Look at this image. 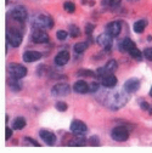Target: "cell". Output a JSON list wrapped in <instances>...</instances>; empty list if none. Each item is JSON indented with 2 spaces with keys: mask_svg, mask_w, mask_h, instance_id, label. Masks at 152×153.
Listing matches in <instances>:
<instances>
[{
  "mask_svg": "<svg viewBox=\"0 0 152 153\" xmlns=\"http://www.w3.org/2000/svg\"><path fill=\"white\" fill-rule=\"evenodd\" d=\"M128 102V92L124 91H112L107 95V97L105 99V105L108 109L117 111L124 107Z\"/></svg>",
  "mask_w": 152,
  "mask_h": 153,
  "instance_id": "6da1fadb",
  "label": "cell"
},
{
  "mask_svg": "<svg viewBox=\"0 0 152 153\" xmlns=\"http://www.w3.org/2000/svg\"><path fill=\"white\" fill-rule=\"evenodd\" d=\"M118 49H119L122 52H124V51L129 52V55L133 57V59H135V60H138V61H141V60H142V53H141V51L136 48L135 43L133 42L130 38H125V39H123V40L118 44Z\"/></svg>",
  "mask_w": 152,
  "mask_h": 153,
  "instance_id": "7a4b0ae2",
  "label": "cell"
},
{
  "mask_svg": "<svg viewBox=\"0 0 152 153\" xmlns=\"http://www.w3.org/2000/svg\"><path fill=\"white\" fill-rule=\"evenodd\" d=\"M31 26L33 28H52L54 27V20L45 13H35L32 16V20H31Z\"/></svg>",
  "mask_w": 152,
  "mask_h": 153,
  "instance_id": "3957f363",
  "label": "cell"
},
{
  "mask_svg": "<svg viewBox=\"0 0 152 153\" xmlns=\"http://www.w3.org/2000/svg\"><path fill=\"white\" fill-rule=\"evenodd\" d=\"M6 40H7V44L11 45L12 48H18L22 44L23 34L20 29L7 27V29H6Z\"/></svg>",
  "mask_w": 152,
  "mask_h": 153,
  "instance_id": "277c9868",
  "label": "cell"
},
{
  "mask_svg": "<svg viewBox=\"0 0 152 153\" xmlns=\"http://www.w3.org/2000/svg\"><path fill=\"white\" fill-rule=\"evenodd\" d=\"M7 73L11 78L22 79L27 75V68L20 63H10L7 66Z\"/></svg>",
  "mask_w": 152,
  "mask_h": 153,
  "instance_id": "5b68a950",
  "label": "cell"
},
{
  "mask_svg": "<svg viewBox=\"0 0 152 153\" xmlns=\"http://www.w3.org/2000/svg\"><path fill=\"white\" fill-rule=\"evenodd\" d=\"M111 137L117 142H124L129 139V131L124 126H116L111 131Z\"/></svg>",
  "mask_w": 152,
  "mask_h": 153,
  "instance_id": "8992f818",
  "label": "cell"
},
{
  "mask_svg": "<svg viewBox=\"0 0 152 153\" xmlns=\"http://www.w3.org/2000/svg\"><path fill=\"white\" fill-rule=\"evenodd\" d=\"M31 38H32V42L35 43V44H46L50 40L48 33L45 30H43L42 28H35L33 30Z\"/></svg>",
  "mask_w": 152,
  "mask_h": 153,
  "instance_id": "52a82bcc",
  "label": "cell"
},
{
  "mask_svg": "<svg viewBox=\"0 0 152 153\" xmlns=\"http://www.w3.org/2000/svg\"><path fill=\"white\" fill-rule=\"evenodd\" d=\"M71 92V86L67 83H59L52 86L51 95L55 97H63Z\"/></svg>",
  "mask_w": 152,
  "mask_h": 153,
  "instance_id": "ba28073f",
  "label": "cell"
},
{
  "mask_svg": "<svg viewBox=\"0 0 152 153\" xmlns=\"http://www.w3.org/2000/svg\"><path fill=\"white\" fill-rule=\"evenodd\" d=\"M10 15L13 20H16L18 22H23L27 18V10H26V7H23L21 5H17L13 9H11Z\"/></svg>",
  "mask_w": 152,
  "mask_h": 153,
  "instance_id": "9c48e42d",
  "label": "cell"
},
{
  "mask_svg": "<svg viewBox=\"0 0 152 153\" xmlns=\"http://www.w3.org/2000/svg\"><path fill=\"white\" fill-rule=\"evenodd\" d=\"M121 30H122V22L121 21H113L106 26V33H108L113 38L118 36L121 34Z\"/></svg>",
  "mask_w": 152,
  "mask_h": 153,
  "instance_id": "30bf717a",
  "label": "cell"
},
{
  "mask_svg": "<svg viewBox=\"0 0 152 153\" xmlns=\"http://www.w3.org/2000/svg\"><path fill=\"white\" fill-rule=\"evenodd\" d=\"M112 38L113 36H111L108 33H102L98 36V44L106 51H110L112 48Z\"/></svg>",
  "mask_w": 152,
  "mask_h": 153,
  "instance_id": "8fae6325",
  "label": "cell"
},
{
  "mask_svg": "<svg viewBox=\"0 0 152 153\" xmlns=\"http://www.w3.org/2000/svg\"><path fill=\"white\" fill-rule=\"evenodd\" d=\"M71 131L73 134H75V135H83L84 132H86L88 128L85 125V123L78 120V119H74L72 123H71V126H69Z\"/></svg>",
  "mask_w": 152,
  "mask_h": 153,
  "instance_id": "7c38bea8",
  "label": "cell"
},
{
  "mask_svg": "<svg viewBox=\"0 0 152 153\" xmlns=\"http://www.w3.org/2000/svg\"><path fill=\"white\" fill-rule=\"evenodd\" d=\"M39 136L40 139L48 145V146H54L56 142V135L54 132L49 131V130H40L39 131Z\"/></svg>",
  "mask_w": 152,
  "mask_h": 153,
  "instance_id": "4fadbf2b",
  "label": "cell"
},
{
  "mask_svg": "<svg viewBox=\"0 0 152 153\" xmlns=\"http://www.w3.org/2000/svg\"><path fill=\"white\" fill-rule=\"evenodd\" d=\"M140 88V80L136 79V78H131V79H128L125 83H124V90L128 92V94H133L138 91Z\"/></svg>",
  "mask_w": 152,
  "mask_h": 153,
  "instance_id": "5bb4252c",
  "label": "cell"
},
{
  "mask_svg": "<svg viewBox=\"0 0 152 153\" xmlns=\"http://www.w3.org/2000/svg\"><path fill=\"white\" fill-rule=\"evenodd\" d=\"M42 59V53L38 52V51H33V50H28L23 53V61L27 63H32L35 62L38 60Z\"/></svg>",
  "mask_w": 152,
  "mask_h": 153,
  "instance_id": "9a60e30c",
  "label": "cell"
},
{
  "mask_svg": "<svg viewBox=\"0 0 152 153\" xmlns=\"http://www.w3.org/2000/svg\"><path fill=\"white\" fill-rule=\"evenodd\" d=\"M100 79H101V85L105 86V88H108V89L115 88L116 84H117V78H116V75H113V73L107 74V75L102 76V78H100Z\"/></svg>",
  "mask_w": 152,
  "mask_h": 153,
  "instance_id": "2e32d148",
  "label": "cell"
},
{
  "mask_svg": "<svg viewBox=\"0 0 152 153\" xmlns=\"http://www.w3.org/2000/svg\"><path fill=\"white\" fill-rule=\"evenodd\" d=\"M55 63L57 65V66H65L68 63L69 61V52L68 51H60L57 55L55 56Z\"/></svg>",
  "mask_w": 152,
  "mask_h": 153,
  "instance_id": "e0dca14e",
  "label": "cell"
},
{
  "mask_svg": "<svg viewBox=\"0 0 152 153\" xmlns=\"http://www.w3.org/2000/svg\"><path fill=\"white\" fill-rule=\"evenodd\" d=\"M73 90L77 94H86L90 91L89 84L85 80H77L73 84Z\"/></svg>",
  "mask_w": 152,
  "mask_h": 153,
  "instance_id": "ac0fdd59",
  "label": "cell"
},
{
  "mask_svg": "<svg viewBox=\"0 0 152 153\" xmlns=\"http://www.w3.org/2000/svg\"><path fill=\"white\" fill-rule=\"evenodd\" d=\"M69 146H72V147H80V146H85L86 145V140H85V137L84 136H82V135H77L75 137H73V140H71L69 141V143H68Z\"/></svg>",
  "mask_w": 152,
  "mask_h": 153,
  "instance_id": "d6986e66",
  "label": "cell"
},
{
  "mask_svg": "<svg viewBox=\"0 0 152 153\" xmlns=\"http://www.w3.org/2000/svg\"><path fill=\"white\" fill-rule=\"evenodd\" d=\"M26 119L23 118V117H17L15 120H13V123H12V128L15 129V130H22L25 126H26Z\"/></svg>",
  "mask_w": 152,
  "mask_h": 153,
  "instance_id": "ffe728a7",
  "label": "cell"
},
{
  "mask_svg": "<svg viewBox=\"0 0 152 153\" xmlns=\"http://www.w3.org/2000/svg\"><path fill=\"white\" fill-rule=\"evenodd\" d=\"M146 26H147V21H146V20H139V21H136V22L134 23V32L141 34V33L145 30Z\"/></svg>",
  "mask_w": 152,
  "mask_h": 153,
  "instance_id": "44dd1931",
  "label": "cell"
},
{
  "mask_svg": "<svg viewBox=\"0 0 152 153\" xmlns=\"http://www.w3.org/2000/svg\"><path fill=\"white\" fill-rule=\"evenodd\" d=\"M101 4L106 9H116L121 5V0H102Z\"/></svg>",
  "mask_w": 152,
  "mask_h": 153,
  "instance_id": "7402d4cb",
  "label": "cell"
},
{
  "mask_svg": "<svg viewBox=\"0 0 152 153\" xmlns=\"http://www.w3.org/2000/svg\"><path fill=\"white\" fill-rule=\"evenodd\" d=\"M117 67H118V65H117V61H116V60H110V61L104 66V68L106 69V72H107L108 74H112L113 72H116V71H117Z\"/></svg>",
  "mask_w": 152,
  "mask_h": 153,
  "instance_id": "603a6c76",
  "label": "cell"
},
{
  "mask_svg": "<svg viewBox=\"0 0 152 153\" xmlns=\"http://www.w3.org/2000/svg\"><path fill=\"white\" fill-rule=\"evenodd\" d=\"M89 42H80V43H77L74 46H73V50L77 52V53H83L86 49H88V46H89Z\"/></svg>",
  "mask_w": 152,
  "mask_h": 153,
  "instance_id": "cb8c5ba5",
  "label": "cell"
},
{
  "mask_svg": "<svg viewBox=\"0 0 152 153\" xmlns=\"http://www.w3.org/2000/svg\"><path fill=\"white\" fill-rule=\"evenodd\" d=\"M69 35L72 38H78L80 35V29L78 26H75V25H71L69 26Z\"/></svg>",
  "mask_w": 152,
  "mask_h": 153,
  "instance_id": "d4e9b609",
  "label": "cell"
},
{
  "mask_svg": "<svg viewBox=\"0 0 152 153\" xmlns=\"http://www.w3.org/2000/svg\"><path fill=\"white\" fill-rule=\"evenodd\" d=\"M12 79V83L10 82V86H11V90L13 91H20L21 90V84H20V79H16V78H11Z\"/></svg>",
  "mask_w": 152,
  "mask_h": 153,
  "instance_id": "484cf974",
  "label": "cell"
},
{
  "mask_svg": "<svg viewBox=\"0 0 152 153\" xmlns=\"http://www.w3.org/2000/svg\"><path fill=\"white\" fill-rule=\"evenodd\" d=\"M63 9H65L66 12H68V13H73V12L75 11V5H74L72 1H66V3L63 4Z\"/></svg>",
  "mask_w": 152,
  "mask_h": 153,
  "instance_id": "4316f807",
  "label": "cell"
},
{
  "mask_svg": "<svg viewBox=\"0 0 152 153\" xmlns=\"http://www.w3.org/2000/svg\"><path fill=\"white\" fill-rule=\"evenodd\" d=\"M55 107H56V109L60 111V112H66L67 108H68V105L66 102H63V101H59V102H56Z\"/></svg>",
  "mask_w": 152,
  "mask_h": 153,
  "instance_id": "83f0119b",
  "label": "cell"
},
{
  "mask_svg": "<svg viewBox=\"0 0 152 153\" xmlns=\"http://www.w3.org/2000/svg\"><path fill=\"white\" fill-rule=\"evenodd\" d=\"M56 38H57V40H60V42L66 40V38H67V32H66V30H62V29L57 30V32H56Z\"/></svg>",
  "mask_w": 152,
  "mask_h": 153,
  "instance_id": "f1b7e54d",
  "label": "cell"
},
{
  "mask_svg": "<svg viewBox=\"0 0 152 153\" xmlns=\"http://www.w3.org/2000/svg\"><path fill=\"white\" fill-rule=\"evenodd\" d=\"M144 56H145V59L151 61L152 62V48H147L144 50Z\"/></svg>",
  "mask_w": 152,
  "mask_h": 153,
  "instance_id": "f546056e",
  "label": "cell"
},
{
  "mask_svg": "<svg viewBox=\"0 0 152 153\" xmlns=\"http://www.w3.org/2000/svg\"><path fill=\"white\" fill-rule=\"evenodd\" d=\"M77 75H80V76H92V75H95V73L94 72H91V71H86V69H80L78 73H77Z\"/></svg>",
  "mask_w": 152,
  "mask_h": 153,
  "instance_id": "4dcf8cb0",
  "label": "cell"
},
{
  "mask_svg": "<svg viewBox=\"0 0 152 153\" xmlns=\"http://www.w3.org/2000/svg\"><path fill=\"white\" fill-rule=\"evenodd\" d=\"M89 143H90V146H99L100 145V141H99V139H98V136H91L90 137V140H89Z\"/></svg>",
  "mask_w": 152,
  "mask_h": 153,
  "instance_id": "1f68e13d",
  "label": "cell"
},
{
  "mask_svg": "<svg viewBox=\"0 0 152 153\" xmlns=\"http://www.w3.org/2000/svg\"><path fill=\"white\" fill-rule=\"evenodd\" d=\"M89 89H90V92H96L100 89V84L99 83H91L89 85Z\"/></svg>",
  "mask_w": 152,
  "mask_h": 153,
  "instance_id": "d6a6232c",
  "label": "cell"
},
{
  "mask_svg": "<svg viewBox=\"0 0 152 153\" xmlns=\"http://www.w3.org/2000/svg\"><path fill=\"white\" fill-rule=\"evenodd\" d=\"M25 140H26L29 145H33V146H35V147H40L39 142H37L34 139H32V137H29V136H26V137H25Z\"/></svg>",
  "mask_w": 152,
  "mask_h": 153,
  "instance_id": "836d02e7",
  "label": "cell"
},
{
  "mask_svg": "<svg viewBox=\"0 0 152 153\" xmlns=\"http://www.w3.org/2000/svg\"><path fill=\"white\" fill-rule=\"evenodd\" d=\"M94 29H95V25H92V23H86V26H85V33H86V34H91V33L94 32Z\"/></svg>",
  "mask_w": 152,
  "mask_h": 153,
  "instance_id": "e575fe53",
  "label": "cell"
},
{
  "mask_svg": "<svg viewBox=\"0 0 152 153\" xmlns=\"http://www.w3.org/2000/svg\"><path fill=\"white\" fill-rule=\"evenodd\" d=\"M12 134H13V131H12V129L7 126V128H6V130H5V136H6L5 139H6V140H10V139L12 137Z\"/></svg>",
  "mask_w": 152,
  "mask_h": 153,
  "instance_id": "d590c367",
  "label": "cell"
},
{
  "mask_svg": "<svg viewBox=\"0 0 152 153\" xmlns=\"http://www.w3.org/2000/svg\"><path fill=\"white\" fill-rule=\"evenodd\" d=\"M140 106H141V108H142L144 111H148V108H150V105H148L147 102H145V101H141Z\"/></svg>",
  "mask_w": 152,
  "mask_h": 153,
  "instance_id": "8d00e7d4",
  "label": "cell"
},
{
  "mask_svg": "<svg viewBox=\"0 0 152 153\" xmlns=\"http://www.w3.org/2000/svg\"><path fill=\"white\" fill-rule=\"evenodd\" d=\"M147 40H148V42H151V40H152V36H151V35H148V36H147Z\"/></svg>",
  "mask_w": 152,
  "mask_h": 153,
  "instance_id": "74e56055",
  "label": "cell"
},
{
  "mask_svg": "<svg viewBox=\"0 0 152 153\" xmlns=\"http://www.w3.org/2000/svg\"><path fill=\"white\" fill-rule=\"evenodd\" d=\"M150 96L152 97V88H151V90H150Z\"/></svg>",
  "mask_w": 152,
  "mask_h": 153,
  "instance_id": "f35d334b",
  "label": "cell"
},
{
  "mask_svg": "<svg viewBox=\"0 0 152 153\" xmlns=\"http://www.w3.org/2000/svg\"><path fill=\"white\" fill-rule=\"evenodd\" d=\"M131 1H136V0H131Z\"/></svg>",
  "mask_w": 152,
  "mask_h": 153,
  "instance_id": "ab89813d",
  "label": "cell"
},
{
  "mask_svg": "<svg viewBox=\"0 0 152 153\" xmlns=\"http://www.w3.org/2000/svg\"><path fill=\"white\" fill-rule=\"evenodd\" d=\"M6 1H9V0H6Z\"/></svg>",
  "mask_w": 152,
  "mask_h": 153,
  "instance_id": "60d3db41",
  "label": "cell"
}]
</instances>
